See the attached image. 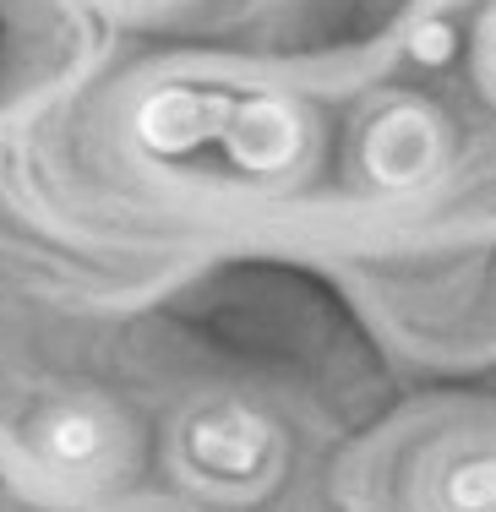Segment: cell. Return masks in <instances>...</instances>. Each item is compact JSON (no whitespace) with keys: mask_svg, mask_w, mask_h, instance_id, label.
Segmentation results:
<instances>
[{"mask_svg":"<svg viewBox=\"0 0 496 512\" xmlns=\"http://www.w3.org/2000/svg\"><path fill=\"white\" fill-rule=\"evenodd\" d=\"M278 431L246 404H208L180 431V463L197 485L224 496H251L278 469Z\"/></svg>","mask_w":496,"mask_h":512,"instance_id":"1","label":"cell"},{"mask_svg":"<svg viewBox=\"0 0 496 512\" xmlns=\"http://www.w3.org/2000/svg\"><path fill=\"white\" fill-rule=\"evenodd\" d=\"M442 164H447L442 120L426 115L420 104H393L366 126L360 169L377 191H420L442 175Z\"/></svg>","mask_w":496,"mask_h":512,"instance_id":"2","label":"cell"},{"mask_svg":"<svg viewBox=\"0 0 496 512\" xmlns=\"http://www.w3.org/2000/svg\"><path fill=\"white\" fill-rule=\"evenodd\" d=\"M224 148L246 175H284V169L300 164V148H306V126L289 104L278 99H229L224 115Z\"/></svg>","mask_w":496,"mask_h":512,"instance_id":"3","label":"cell"},{"mask_svg":"<svg viewBox=\"0 0 496 512\" xmlns=\"http://www.w3.org/2000/svg\"><path fill=\"white\" fill-rule=\"evenodd\" d=\"M33 458L55 480H104L115 469V425L93 404H55L33 425Z\"/></svg>","mask_w":496,"mask_h":512,"instance_id":"4","label":"cell"},{"mask_svg":"<svg viewBox=\"0 0 496 512\" xmlns=\"http://www.w3.org/2000/svg\"><path fill=\"white\" fill-rule=\"evenodd\" d=\"M426 512H496V447H453L431 463Z\"/></svg>","mask_w":496,"mask_h":512,"instance_id":"5","label":"cell"},{"mask_svg":"<svg viewBox=\"0 0 496 512\" xmlns=\"http://www.w3.org/2000/svg\"><path fill=\"white\" fill-rule=\"evenodd\" d=\"M475 60H480V77H486V88L496 93V6L486 11V22H480V33H475Z\"/></svg>","mask_w":496,"mask_h":512,"instance_id":"6","label":"cell"},{"mask_svg":"<svg viewBox=\"0 0 496 512\" xmlns=\"http://www.w3.org/2000/svg\"><path fill=\"white\" fill-rule=\"evenodd\" d=\"M453 50H458V44L447 39V28H442V22H431V28H420V39H415V55H420V60H447Z\"/></svg>","mask_w":496,"mask_h":512,"instance_id":"7","label":"cell"}]
</instances>
